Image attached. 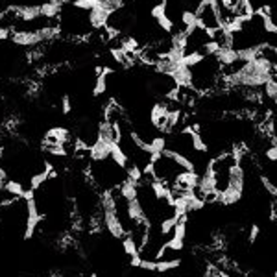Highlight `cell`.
Returning a JSON list of instances; mask_svg holds the SVG:
<instances>
[{"mask_svg": "<svg viewBox=\"0 0 277 277\" xmlns=\"http://www.w3.org/2000/svg\"><path fill=\"white\" fill-rule=\"evenodd\" d=\"M181 21H183V24H185V30H191V28H196V26H198L196 12H191V10L181 12Z\"/></svg>", "mask_w": 277, "mask_h": 277, "instance_id": "cell-17", "label": "cell"}, {"mask_svg": "<svg viewBox=\"0 0 277 277\" xmlns=\"http://www.w3.org/2000/svg\"><path fill=\"white\" fill-rule=\"evenodd\" d=\"M46 181H48V175H46L45 170H43V172H37V174H34L30 177V189H32V191H37Z\"/></svg>", "mask_w": 277, "mask_h": 277, "instance_id": "cell-21", "label": "cell"}, {"mask_svg": "<svg viewBox=\"0 0 277 277\" xmlns=\"http://www.w3.org/2000/svg\"><path fill=\"white\" fill-rule=\"evenodd\" d=\"M106 89H108V76H106V74H100V76H97V83L93 87V95H95V97H100V95L106 93Z\"/></svg>", "mask_w": 277, "mask_h": 277, "instance_id": "cell-19", "label": "cell"}, {"mask_svg": "<svg viewBox=\"0 0 277 277\" xmlns=\"http://www.w3.org/2000/svg\"><path fill=\"white\" fill-rule=\"evenodd\" d=\"M109 157L113 159V163L119 166V168H126L128 163H130V157H128V153L120 148V144H113L111 146V153H109Z\"/></svg>", "mask_w": 277, "mask_h": 277, "instance_id": "cell-12", "label": "cell"}, {"mask_svg": "<svg viewBox=\"0 0 277 277\" xmlns=\"http://www.w3.org/2000/svg\"><path fill=\"white\" fill-rule=\"evenodd\" d=\"M113 144H117V142L108 144V142L97 141L95 144L89 146V157L93 159V161H97V163L106 161V159H109V153H111V146H113Z\"/></svg>", "mask_w": 277, "mask_h": 277, "instance_id": "cell-3", "label": "cell"}, {"mask_svg": "<svg viewBox=\"0 0 277 277\" xmlns=\"http://www.w3.org/2000/svg\"><path fill=\"white\" fill-rule=\"evenodd\" d=\"M90 277H98V273H90Z\"/></svg>", "mask_w": 277, "mask_h": 277, "instance_id": "cell-37", "label": "cell"}, {"mask_svg": "<svg viewBox=\"0 0 277 277\" xmlns=\"http://www.w3.org/2000/svg\"><path fill=\"white\" fill-rule=\"evenodd\" d=\"M266 157L270 159L271 163H273V161L277 159V148H275V144H271V146L266 150Z\"/></svg>", "mask_w": 277, "mask_h": 277, "instance_id": "cell-33", "label": "cell"}, {"mask_svg": "<svg viewBox=\"0 0 277 277\" xmlns=\"http://www.w3.org/2000/svg\"><path fill=\"white\" fill-rule=\"evenodd\" d=\"M215 57H216V61H218V65H222V67H233V65L238 61L237 50H235L233 46L220 48V52H218Z\"/></svg>", "mask_w": 277, "mask_h": 277, "instance_id": "cell-9", "label": "cell"}, {"mask_svg": "<svg viewBox=\"0 0 277 277\" xmlns=\"http://www.w3.org/2000/svg\"><path fill=\"white\" fill-rule=\"evenodd\" d=\"M191 141H193V148L196 152H207V144L204 142V139H202V135H200L198 131L191 133Z\"/></svg>", "mask_w": 277, "mask_h": 277, "instance_id": "cell-24", "label": "cell"}, {"mask_svg": "<svg viewBox=\"0 0 277 277\" xmlns=\"http://www.w3.org/2000/svg\"><path fill=\"white\" fill-rule=\"evenodd\" d=\"M260 181H262V185H264L266 191L270 193L271 198H275V196H277V189H275V185H273V183H271V181L268 179L266 175H260Z\"/></svg>", "mask_w": 277, "mask_h": 277, "instance_id": "cell-30", "label": "cell"}, {"mask_svg": "<svg viewBox=\"0 0 277 277\" xmlns=\"http://www.w3.org/2000/svg\"><path fill=\"white\" fill-rule=\"evenodd\" d=\"M13 32L12 30H8V28H2V26H0V41H6L8 37H10V35H12Z\"/></svg>", "mask_w": 277, "mask_h": 277, "instance_id": "cell-34", "label": "cell"}, {"mask_svg": "<svg viewBox=\"0 0 277 277\" xmlns=\"http://www.w3.org/2000/svg\"><path fill=\"white\" fill-rule=\"evenodd\" d=\"M170 78L174 81L177 87H193V78H194V72L191 67H185V65H177V67L172 70Z\"/></svg>", "mask_w": 277, "mask_h": 277, "instance_id": "cell-2", "label": "cell"}, {"mask_svg": "<svg viewBox=\"0 0 277 277\" xmlns=\"http://www.w3.org/2000/svg\"><path fill=\"white\" fill-rule=\"evenodd\" d=\"M126 213H128V216H130L131 222H150L139 198L126 202Z\"/></svg>", "mask_w": 277, "mask_h": 277, "instance_id": "cell-6", "label": "cell"}, {"mask_svg": "<svg viewBox=\"0 0 277 277\" xmlns=\"http://www.w3.org/2000/svg\"><path fill=\"white\" fill-rule=\"evenodd\" d=\"M260 21H262V28H264L266 34H270V35H275L277 34V26L273 24V19H271V15H262V17H260Z\"/></svg>", "mask_w": 277, "mask_h": 277, "instance_id": "cell-26", "label": "cell"}, {"mask_svg": "<svg viewBox=\"0 0 277 277\" xmlns=\"http://www.w3.org/2000/svg\"><path fill=\"white\" fill-rule=\"evenodd\" d=\"M6 181H8V174H6V170H4V168H2V166H0V183L4 185Z\"/></svg>", "mask_w": 277, "mask_h": 277, "instance_id": "cell-36", "label": "cell"}, {"mask_svg": "<svg viewBox=\"0 0 277 277\" xmlns=\"http://www.w3.org/2000/svg\"><path fill=\"white\" fill-rule=\"evenodd\" d=\"M205 59V56L202 54L200 50L196 52H187V54H183V57H181V65H185V67H198V63H202Z\"/></svg>", "mask_w": 277, "mask_h": 277, "instance_id": "cell-13", "label": "cell"}, {"mask_svg": "<svg viewBox=\"0 0 277 277\" xmlns=\"http://www.w3.org/2000/svg\"><path fill=\"white\" fill-rule=\"evenodd\" d=\"M108 17H109V12H106L100 4L97 8H93L89 12V26L95 30H102L106 28V24H108Z\"/></svg>", "mask_w": 277, "mask_h": 277, "instance_id": "cell-4", "label": "cell"}, {"mask_svg": "<svg viewBox=\"0 0 277 277\" xmlns=\"http://www.w3.org/2000/svg\"><path fill=\"white\" fill-rule=\"evenodd\" d=\"M72 6L76 10H85V12H90L93 8L98 6V0H72Z\"/></svg>", "mask_w": 277, "mask_h": 277, "instance_id": "cell-25", "label": "cell"}, {"mask_svg": "<svg viewBox=\"0 0 277 277\" xmlns=\"http://www.w3.org/2000/svg\"><path fill=\"white\" fill-rule=\"evenodd\" d=\"M262 87H264V93H262V95H264L266 98H270L271 102H275V98H277V79H275V76L268 79Z\"/></svg>", "mask_w": 277, "mask_h": 277, "instance_id": "cell-18", "label": "cell"}, {"mask_svg": "<svg viewBox=\"0 0 277 277\" xmlns=\"http://www.w3.org/2000/svg\"><path fill=\"white\" fill-rule=\"evenodd\" d=\"M150 15H152L155 21H157L159 17H163V15H166V4H163V2H159V4H155V6L152 8V12H150Z\"/></svg>", "mask_w": 277, "mask_h": 277, "instance_id": "cell-29", "label": "cell"}, {"mask_svg": "<svg viewBox=\"0 0 277 277\" xmlns=\"http://www.w3.org/2000/svg\"><path fill=\"white\" fill-rule=\"evenodd\" d=\"M119 196L122 200H126V202H130V200H135L139 198V185L137 183H133L131 179H122V183H120L119 187Z\"/></svg>", "mask_w": 277, "mask_h": 277, "instance_id": "cell-8", "label": "cell"}, {"mask_svg": "<svg viewBox=\"0 0 277 277\" xmlns=\"http://www.w3.org/2000/svg\"><path fill=\"white\" fill-rule=\"evenodd\" d=\"M166 113H168V108L163 106V104H155L152 109V115H150V122H152L155 128L164 131V120H166Z\"/></svg>", "mask_w": 277, "mask_h": 277, "instance_id": "cell-11", "label": "cell"}, {"mask_svg": "<svg viewBox=\"0 0 277 277\" xmlns=\"http://www.w3.org/2000/svg\"><path fill=\"white\" fill-rule=\"evenodd\" d=\"M142 170L137 166V164H130L128 163V166H126V177L128 179H131L133 183H137V185H141V181H142Z\"/></svg>", "mask_w": 277, "mask_h": 277, "instance_id": "cell-16", "label": "cell"}, {"mask_svg": "<svg viewBox=\"0 0 277 277\" xmlns=\"http://www.w3.org/2000/svg\"><path fill=\"white\" fill-rule=\"evenodd\" d=\"M72 109L74 108H72V98H70V95H63L61 97V113L68 115Z\"/></svg>", "mask_w": 277, "mask_h": 277, "instance_id": "cell-28", "label": "cell"}, {"mask_svg": "<svg viewBox=\"0 0 277 277\" xmlns=\"http://www.w3.org/2000/svg\"><path fill=\"white\" fill-rule=\"evenodd\" d=\"M2 189L6 191L8 194H12L13 198H23V194L26 189L23 187V183H19V181H13V179H8L4 185H2Z\"/></svg>", "mask_w": 277, "mask_h": 277, "instance_id": "cell-14", "label": "cell"}, {"mask_svg": "<svg viewBox=\"0 0 277 277\" xmlns=\"http://www.w3.org/2000/svg\"><path fill=\"white\" fill-rule=\"evenodd\" d=\"M163 155H164V157H168L170 161L175 164V166H179V168L187 170V172H196V164H194V161H191L189 157H185L183 153L174 152V150H164Z\"/></svg>", "mask_w": 277, "mask_h": 277, "instance_id": "cell-5", "label": "cell"}, {"mask_svg": "<svg viewBox=\"0 0 277 277\" xmlns=\"http://www.w3.org/2000/svg\"><path fill=\"white\" fill-rule=\"evenodd\" d=\"M139 268H142V270H146V271H157V260L142 259L141 260V266H139Z\"/></svg>", "mask_w": 277, "mask_h": 277, "instance_id": "cell-31", "label": "cell"}, {"mask_svg": "<svg viewBox=\"0 0 277 277\" xmlns=\"http://www.w3.org/2000/svg\"><path fill=\"white\" fill-rule=\"evenodd\" d=\"M181 264L179 259H172V260H157V271L164 273V271H170V270H175L177 266Z\"/></svg>", "mask_w": 277, "mask_h": 277, "instance_id": "cell-22", "label": "cell"}, {"mask_svg": "<svg viewBox=\"0 0 277 277\" xmlns=\"http://www.w3.org/2000/svg\"><path fill=\"white\" fill-rule=\"evenodd\" d=\"M157 24H159V28H163L166 34H170V32L174 30V23H172V19H170L168 15H163V17H159L157 19Z\"/></svg>", "mask_w": 277, "mask_h": 277, "instance_id": "cell-27", "label": "cell"}, {"mask_svg": "<svg viewBox=\"0 0 277 277\" xmlns=\"http://www.w3.org/2000/svg\"><path fill=\"white\" fill-rule=\"evenodd\" d=\"M196 17H198V26L200 28L207 30V32H213V30L220 28V19H218V13H216L215 6L207 2V0H202L200 2V8L196 12Z\"/></svg>", "mask_w": 277, "mask_h": 277, "instance_id": "cell-1", "label": "cell"}, {"mask_svg": "<svg viewBox=\"0 0 277 277\" xmlns=\"http://www.w3.org/2000/svg\"><path fill=\"white\" fill-rule=\"evenodd\" d=\"M259 233H260V227L255 224V226H251V229H249V235H248V242L253 244L257 242V238H259Z\"/></svg>", "mask_w": 277, "mask_h": 277, "instance_id": "cell-32", "label": "cell"}, {"mask_svg": "<svg viewBox=\"0 0 277 277\" xmlns=\"http://www.w3.org/2000/svg\"><path fill=\"white\" fill-rule=\"evenodd\" d=\"M63 12V4L59 0H46L41 4V15L48 21H54V19H59Z\"/></svg>", "mask_w": 277, "mask_h": 277, "instance_id": "cell-7", "label": "cell"}, {"mask_svg": "<svg viewBox=\"0 0 277 277\" xmlns=\"http://www.w3.org/2000/svg\"><path fill=\"white\" fill-rule=\"evenodd\" d=\"M141 260H142L141 255H135V257H131V266H133V268H139V266H141Z\"/></svg>", "mask_w": 277, "mask_h": 277, "instance_id": "cell-35", "label": "cell"}, {"mask_svg": "<svg viewBox=\"0 0 277 277\" xmlns=\"http://www.w3.org/2000/svg\"><path fill=\"white\" fill-rule=\"evenodd\" d=\"M122 248H124L126 255H130V257L141 255V253H139V246H137L135 238L131 237L130 233H126V237H122Z\"/></svg>", "mask_w": 277, "mask_h": 277, "instance_id": "cell-15", "label": "cell"}, {"mask_svg": "<svg viewBox=\"0 0 277 277\" xmlns=\"http://www.w3.org/2000/svg\"><path fill=\"white\" fill-rule=\"evenodd\" d=\"M111 56L117 63L124 65V67H130V59H128V54H126L122 48H111Z\"/></svg>", "mask_w": 277, "mask_h": 277, "instance_id": "cell-23", "label": "cell"}, {"mask_svg": "<svg viewBox=\"0 0 277 277\" xmlns=\"http://www.w3.org/2000/svg\"><path fill=\"white\" fill-rule=\"evenodd\" d=\"M179 218H175V216H168V218H163L161 220V226H159V231L161 235H168L170 231H174L175 224H177Z\"/></svg>", "mask_w": 277, "mask_h": 277, "instance_id": "cell-20", "label": "cell"}, {"mask_svg": "<svg viewBox=\"0 0 277 277\" xmlns=\"http://www.w3.org/2000/svg\"><path fill=\"white\" fill-rule=\"evenodd\" d=\"M242 194H244L242 191L226 187L224 191H222V193H218V196H216V202H220L222 205H233V204H237V202H240Z\"/></svg>", "mask_w": 277, "mask_h": 277, "instance_id": "cell-10", "label": "cell"}]
</instances>
